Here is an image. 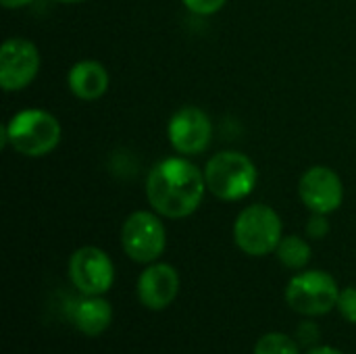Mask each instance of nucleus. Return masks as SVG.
<instances>
[{
  "mask_svg": "<svg viewBox=\"0 0 356 354\" xmlns=\"http://www.w3.org/2000/svg\"><path fill=\"white\" fill-rule=\"evenodd\" d=\"M282 238V219L267 204L246 207L234 223V240L238 248L250 257L275 252Z\"/></svg>",
  "mask_w": 356,
  "mask_h": 354,
  "instance_id": "nucleus-4",
  "label": "nucleus"
},
{
  "mask_svg": "<svg viewBox=\"0 0 356 354\" xmlns=\"http://www.w3.org/2000/svg\"><path fill=\"white\" fill-rule=\"evenodd\" d=\"M71 321L83 336H100L113 323V307L102 296H83L71 309Z\"/></svg>",
  "mask_w": 356,
  "mask_h": 354,
  "instance_id": "nucleus-13",
  "label": "nucleus"
},
{
  "mask_svg": "<svg viewBox=\"0 0 356 354\" xmlns=\"http://www.w3.org/2000/svg\"><path fill=\"white\" fill-rule=\"evenodd\" d=\"M60 142L58 119L42 108H25L13 115L2 127V146L10 144L19 154L40 159L50 154Z\"/></svg>",
  "mask_w": 356,
  "mask_h": 354,
  "instance_id": "nucleus-2",
  "label": "nucleus"
},
{
  "mask_svg": "<svg viewBox=\"0 0 356 354\" xmlns=\"http://www.w3.org/2000/svg\"><path fill=\"white\" fill-rule=\"evenodd\" d=\"M179 292V275L167 263H150L138 280V298L150 311L167 309Z\"/></svg>",
  "mask_w": 356,
  "mask_h": 354,
  "instance_id": "nucleus-11",
  "label": "nucleus"
},
{
  "mask_svg": "<svg viewBox=\"0 0 356 354\" xmlns=\"http://www.w3.org/2000/svg\"><path fill=\"white\" fill-rule=\"evenodd\" d=\"M298 338H300V346H309V344H313L315 340H319V332H317L315 325L305 323V325H300V330H298Z\"/></svg>",
  "mask_w": 356,
  "mask_h": 354,
  "instance_id": "nucleus-19",
  "label": "nucleus"
},
{
  "mask_svg": "<svg viewBox=\"0 0 356 354\" xmlns=\"http://www.w3.org/2000/svg\"><path fill=\"white\" fill-rule=\"evenodd\" d=\"M69 277L83 296H102L115 282V267L104 250L96 246H83L77 248L69 259Z\"/></svg>",
  "mask_w": 356,
  "mask_h": 354,
  "instance_id": "nucleus-7",
  "label": "nucleus"
},
{
  "mask_svg": "<svg viewBox=\"0 0 356 354\" xmlns=\"http://www.w3.org/2000/svg\"><path fill=\"white\" fill-rule=\"evenodd\" d=\"M4 8H21V6H27L31 0H0Z\"/></svg>",
  "mask_w": 356,
  "mask_h": 354,
  "instance_id": "nucleus-20",
  "label": "nucleus"
},
{
  "mask_svg": "<svg viewBox=\"0 0 356 354\" xmlns=\"http://www.w3.org/2000/svg\"><path fill=\"white\" fill-rule=\"evenodd\" d=\"M181 2L190 13L207 17V15H215L217 10H221L227 0H181Z\"/></svg>",
  "mask_w": 356,
  "mask_h": 354,
  "instance_id": "nucleus-17",
  "label": "nucleus"
},
{
  "mask_svg": "<svg viewBox=\"0 0 356 354\" xmlns=\"http://www.w3.org/2000/svg\"><path fill=\"white\" fill-rule=\"evenodd\" d=\"M277 259L288 269H305L311 261V246L300 236H286L277 246Z\"/></svg>",
  "mask_w": 356,
  "mask_h": 354,
  "instance_id": "nucleus-14",
  "label": "nucleus"
},
{
  "mask_svg": "<svg viewBox=\"0 0 356 354\" xmlns=\"http://www.w3.org/2000/svg\"><path fill=\"white\" fill-rule=\"evenodd\" d=\"M121 244L125 255L142 265L156 261L167 246V232L159 215L150 211L131 213L121 227Z\"/></svg>",
  "mask_w": 356,
  "mask_h": 354,
  "instance_id": "nucleus-6",
  "label": "nucleus"
},
{
  "mask_svg": "<svg viewBox=\"0 0 356 354\" xmlns=\"http://www.w3.org/2000/svg\"><path fill=\"white\" fill-rule=\"evenodd\" d=\"M257 179L259 175L254 163L246 154L234 150L217 152L204 167L207 190L225 202L246 198L254 190Z\"/></svg>",
  "mask_w": 356,
  "mask_h": 354,
  "instance_id": "nucleus-3",
  "label": "nucleus"
},
{
  "mask_svg": "<svg viewBox=\"0 0 356 354\" xmlns=\"http://www.w3.org/2000/svg\"><path fill=\"white\" fill-rule=\"evenodd\" d=\"M298 194L309 211L330 215L340 209L344 200V186L334 169L315 165L302 173L298 182Z\"/></svg>",
  "mask_w": 356,
  "mask_h": 354,
  "instance_id": "nucleus-10",
  "label": "nucleus"
},
{
  "mask_svg": "<svg viewBox=\"0 0 356 354\" xmlns=\"http://www.w3.org/2000/svg\"><path fill=\"white\" fill-rule=\"evenodd\" d=\"M67 86L75 98L92 102L108 90V73L98 61H79L69 69Z\"/></svg>",
  "mask_w": 356,
  "mask_h": 354,
  "instance_id": "nucleus-12",
  "label": "nucleus"
},
{
  "mask_svg": "<svg viewBox=\"0 0 356 354\" xmlns=\"http://www.w3.org/2000/svg\"><path fill=\"white\" fill-rule=\"evenodd\" d=\"M307 234L315 240H321L330 234V221L321 213H313V217L307 223Z\"/></svg>",
  "mask_w": 356,
  "mask_h": 354,
  "instance_id": "nucleus-18",
  "label": "nucleus"
},
{
  "mask_svg": "<svg viewBox=\"0 0 356 354\" xmlns=\"http://www.w3.org/2000/svg\"><path fill=\"white\" fill-rule=\"evenodd\" d=\"M336 307L348 323H356V288L340 290V298Z\"/></svg>",
  "mask_w": 356,
  "mask_h": 354,
  "instance_id": "nucleus-16",
  "label": "nucleus"
},
{
  "mask_svg": "<svg viewBox=\"0 0 356 354\" xmlns=\"http://www.w3.org/2000/svg\"><path fill=\"white\" fill-rule=\"evenodd\" d=\"M340 288L327 271H302L294 275L286 288V303L292 311L307 317H321L334 311Z\"/></svg>",
  "mask_w": 356,
  "mask_h": 354,
  "instance_id": "nucleus-5",
  "label": "nucleus"
},
{
  "mask_svg": "<svg viewBox=\"0 0 356 354\" xmlns=\"http://www.w3.org/2000/svg\"><path fill=\"white\" fill-rule=\"evenodd\" d=\"M40 71V52L25 38H8L0 48V86L4 92L27 88Z\"/></svg>",
  "mask_w": 356,
  "mask_h": 354,
  "instance_id": "nucleus-8",
  "label": "nucleus"
},
{
  "mask_svg": "<svg viewBox=\"0 0 356 354\" xmlns=\"http://www.w3.org/2000/svg\"><path fill=\"white\" fill-rule=\"evenodd\" d=\"M204 190V171L186 156L163 159L146 177V198L154 213L167 219L190 217L200 207Z\"/></svg>",
  "mask_w": 356,
  "mask_h": 354,
  "instance_id": "nucleus-1",
  "label": "nucleus"
},
{
  "mask_svg": "<svg viewBox=\"0 0 356 354\" xmlns=\"http://www.w3.org/2000/svg\"><path fill=\"white\" fill-rule=\"evenodd\" d=\"M56 2H65V4H75V2H83V0H56Z\"/></svg>",
  "mask_w": 356,
  "mask_h": 354,
  "instance_id": "nucleus-22",
  "label": "nucleus"
},
{
  "mask_svg": "<svg viewBox=\"0 0 356 354\" xmlns=\"http://www.w3.org/2000/svg\"><path fill=\"white\" fill-rule=\"evenodd\" d=\"M307 354H344V353H340V351H336V348H332V346H315V348H311Z\"/></svg>",
  "mask_w": 356,
  "mask_h": 354,
  "instance_id": "nucleus-21",
  "label": "nucleus"
},
{
  "mask_svg": "<svg viewBox=\"0 0 356 354\" xmlns=\"http://www.w3.org/2000/svg\"><path fill=\"white\" fill-rule=\"evenodd\" d=\"M254 354H300V346L290 336L271 332L259 338L254 344Z\"/></svg>",
  "mask_w": 356,
  "mask_h": 354,
  "instance_id": "nucleus-15",
  "label": "nucleus"
},
{
  "mask_svg": "<svg viewBox=\"0 0 356 354\" xmlns=\"http://www.w3.org/2000/svg\"><path fill=\"white\" fill-rule=\"evenodd\" d=\"M167 136L171 146L181 156L200 154L209 148L213 140L211 117L198 106H184L169 119Z\"/></svg>",
  "mask_w": 356,
  "mask_h": 354,
  "instance_id": "nucleus-9",
  "label": "nucleus"
}]
</instances>
